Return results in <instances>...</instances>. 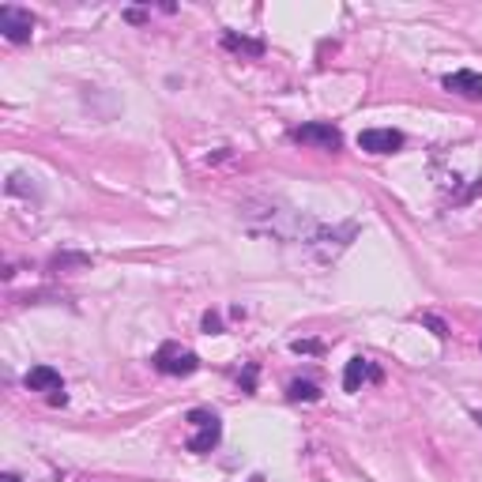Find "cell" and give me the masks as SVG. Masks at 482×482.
Wrapping results in <instances>:
<instances>
[{"label":"cell","instance_id":"cell-1","mask_svg":"<svg viewBox=\"0 0 482 482\" xmlns=\"http://www.w3.org/2000/svg\"><path fill=\"white\" fill-rule=\"evenodd\" d=\"M189 426H192V434H189V441H185V449L196 452V456L211 452V449H216V444L223 441V422H219L216 410L192 407V410H189Z\"/></svg>","mask_w":482,"mask_h":482},{"label":"cell","instance_id":"cell-2","mask_svg":"<svg viewBox=\"0 0 482 482\" xmlns=\"http://www.w3.org/2000/svg\"><path fill=\"white\" fill-rule=\"evenodd\" d=\"M155 369L166 373V377H192L196 369H200V359H196V351L182 347V343H163L155 351Z\"/></svg>","mask_w":482,"mask_h":482},{"label":"cell","instance_id":"cell-3","mask_svg":"<svg viewBox=\"0 0 482 482\" xmlns=\"http://www.w3.org/2000/svg\"><path fill=\"white\" fill-rule=\"evenodd\" d=\"M291 140H298V144H309V148H320V151H339V148H343V136H339V129H332V124H325V121L298 124V129L291 132Z\"/></svg>","mask_w":482,"mask_h":482},{"label":"cell","instance_id":"cell-4","mask_svg":"<svg viewBox=\"0 0 482 482\" xmlns=\"http://www.w3.org/2000/svg\"><path fill=\"white\" fill-rule=\"evenodd\" d=\"M0 34H4L8 42H15V46L30 42V34H34V15H30L27 8L4 4V8H0Z\"/></svg>","mask_w":482,"mask_h":482},{"label":"cell","instance_id":"cell-5","mask_svg":"<svg viewBox=\"0 0 482 482\" xmlns=\"http://www.w3.org/2000/svg\"><path fill=\"white\" fill-rule=\"evenodd\" d=\"M381 381V366L369 362V359H351L347 369H343V388L347 392H362V385H377Z\"/></svg>","mask_w":482,"mask_h":482},{"label":"cell","instance_id":"cell-6","mask_svg":"<svg viewBox=\"0 0 482 482\" xmlns=\"http://www.w3.org/2000/svg\"><path fill=\"white\" fill-rule=\"evenodd\" d=\"M359 148L369 151V155H392V151L403 148V132H396V129H366L359 136Z\"/></svg>","mask_w":482,"mask_h":482},{"label":"cell","instance_id":"cell-7","mask_svg":"<svg viewBox=\"0 0 482 482\" xmlns=\"http://www.w3.org/2000/svg\"><path fill=\"white\" fill-rule=\"evenodd\" d=\"M23 385L30 392H49V396H57V392H64V381H61V373L53 369V366H30L27 369V377Z\"/></svg>","mask_w":482,"mask_h":482},{"label":"cell","instance_id":"cell-8","mask_svg":"<svg viewBox=\"0 0 482 482\" xmlns=\"http://www.w3.org/2000/svg\"><path fill=\"white\" fill-rule=\"evenodd\" d=\"M444 91H452L460 98H482V76L471 72V68H463V72L444 76Z\"/></svg>","mask_w":482,"mask_h":482},{"label":"cell","instance_id":"cell-9","mask_svg":"<svg viewBox=\"0 0 482 482\" xmlns=\"http://www.w3.org/2000/svg\"><path fill=\"white\" fill-rule=\"evenodd\" d=\"M223 46L234 53H245V57H260L264 53V42H249V38H238V34H223Z\"/></svg>","mask_w":482,"mask_h":482},{"label":"cell","instance_id":"cell-10","mask_svg":"<svg viewBox=\"0 0 482 482\" xmlns=\"http://www.w3.org/2000/svg\"><path fill=\"white\" fill-rule=\"evenodd\" d=\"M287 396L298 403V400H306V403H317L320 400V388L313 385V381H291L287 385Z\"/></svg>","mask_w":482,"mask_h":482},{"label":"cell","instance_id":"cell-11","mask_svg":"<svg viewBox=\"0 0 482 482\" xmlns=\"http://www.w3.org/2000/svg\"><path fill=\"white\" fill-rule=\"evenodd\" d=\"M291 351H294V354H320L325 347H320L317 339H294V343H291Z\"/></svg>","mask_w":482,"mask_h":482},{"label":"cell","instance_id":"cell-12","mask_svg":"<svg viewBox=\"0 0 482 482\" xmlns=\"http://www.w3.org/2000/svg\"><path fill=\"white\" fill-rule=\"evenodd\" d=\"M422 325H430L437 339H444V335H449V328H444V320H437V317H422Z\"/></svg>","mask_w":482,"mask_h":482},{"label":"cell","instance_id":"cell-13","mask_svg":"<svg viewBox=\"0 0 482 482\" xmlns=\"http://www.w3.org/2000/svg\"><path fill=\"white\" fill-rule=\"evenodd\" d=\"M204 332H223V320L216 313H204Z\"/></svg>","mask_w":482,"mask_h":482},{"label":"cell","instance_id":"cell-14","mask_svg":"<svg viewBox=\"0 0 482 482\" xmlns=\"http://www.w3.org/2000/svg\"><path fill=\"white\" fill-rule=\"evenodd\" d=\"M241 388H245V392H253V388H257V366H249V369H245Z\"/></svg>","mask_w":482,"mask_h":482},{"label":"cell","instance_id":"cell-15","mask_svg":"<svg viewBox=\"0 0 482 482\" xmlns=\"http://www.w3.org/2000/svg\"><path fill=\"white\" fill-rule=\"evenodd\" d=\"M0 482H23L20 475H12V471H4V475H0Z\"/></svg>","mask_w":482,"mask_h":482},{"label":"cell","instance_id":"cell-16","mask_svg":"<svg viewBox=\"0 0 482 482\" xmlns=\"http://www.w3.org/2000/svg\"><path fill=\"white\" fill-rule=\"evenodd\" d=\"M475 422H478V426H482V410H475Z\"/></svg>","mask_w":482,"mask_h":482}]
</instances>
